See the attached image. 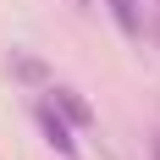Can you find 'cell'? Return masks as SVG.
<instances>
[{"mask_svg":"<svg viewBox=\"0 0 160 160\" xmlns=\"http://www.w3.org/2000/svg\"><path fill=\"white\" fill-rule=\"evenodd\" d=\"M39 127H44V138H50V149H61V155H72V149H78V138H72V122H66L61 111H55V105H39Z\"/></svg>","mask_w":160,"mask_h":160,"instance_id":"6da1fadb","label":"cell"},{"mask_svg":"<svg viewBox=\"0 0 160 160\" xmlns=\"http://www.w3.org/2000/svg\"><path fill=\"white\" fill-rule=\"evenodd\" d=\"M50 94H55L50 105H55V111L72 122V127H88V122H94V111H88V99H83L78 88H50Z\"/></svg>","mask_w":160,"mask_h":160,"instance_id":"7a4b0ae2","label":"cell"},{"mask_svg":"<svg viewBox=\"0 0 160 160\" xmlns=\"http://www.w3.org/2000/svg\"><path fill=\"white\" fill-rule=\"evenodd\" d=\"M105 6H111L116 28L127 33V39H138V33H144V22H138V0H105Z\"/></svg>","mask_w":160,"mask_h":160,"instance_id":"3957f363","label":"cell"},{"mask_svg":"<svg viewBox=\"0 0 160 160\" xmlns=\"http://www.w3.org/2000/svg\"><path fill=\"white\" fill-rule=\"evenodd\" d=\"M11 72H17L22 83H44V66L33 61V55H22V50H11Z\"/></svg>","mask_w":160,"mask_h":160,"instance_id":"277c9868","label":"cell"},{"mask_svg":"<svg viewBox=\"0 0 160 160\" xmlns=\"http://www.w3.org/2000/svg\"><path fill=\"white\" fill-rule=\"evenodd\" d=\"M72 6H83V11H88V6H94V0H72Z\"/></svg>","mask_w":160,"mask_h":160,"instance_id":"5b68a950","label":"cell"},{"mask_svg":"<svg viewBox=\"0 0 160 160\" xmlns=\"http://www.w3.org/2000/svg\"><path fill=\"white\" fill-rule=\"evenodd\" d=\"M149 149H155V160H160V138H155V144H149Z\"/></svg>","mask_w":160,"mask_h":160,"instance_id":"8992f818","label":"cell"}]
</instances>
